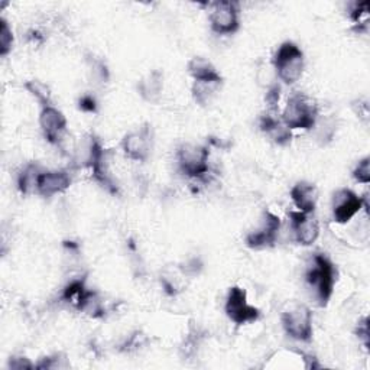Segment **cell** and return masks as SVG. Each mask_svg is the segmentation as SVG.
Instances as JSON below:
<instances>
[{
  "label": "cell",
  "mask_w": 370,
  "mask_h": 370,
  "mask_svg": "<svg viewBox=\"0 0 370 370\" xmlns=\"http://www.w3.org/2000/svg\"><path fill=\"white\" fill-rule=\"evenodd\" d=\"M289 220L294 239L298 244L311 246L320 237V224L314 216L296 210L291 211Z\"/></svg>",
  "instance_id": "12"
},
{
  "label": "cell",
  "mask_w": 370,
  "mask_h": 370,
  "mask_svg": "<svg viewBox=\"0 0 370 370\" xmlns=\"http://www.w3.org/2000/svg\"><path fill=\"white\" fill-rule=\"evenodd\" d=\"M8 366L12 370H28V369H33L35 367V364L29 359L22 358V356H19V358H10Z\"/></svg>",
  "instance_id": "32"
},
{
  "label": "cell",
  "mask_w": 370,
  "mask_h": 370,
  "mask_svg": "<svg viewBox=\"0 0 370 370\" xmlns=\"http://www.w3.org/2000/svg\"><path fill=\"white\" fill-rule=\"evenodd\" d=\"M210 24L219 35H232L239 31V6L235 2H216L210 9Z\"/></svg>",
  "instance_id": "10"
},
{
  "label": "cell",
  "mask_w": 370,
  "mask_h": 370,
  "mask_svg": "<svg viewBox=\"0 0 370 370\" xmlns=\"http://www.w3.org/2000/svg\"><path fill=\"white\" fill-rule=\"evenodd\" d=\"M183 274L187 276H199L204 268V263L200 258H190L180 267Z\"/></svg>",
  "instance_id": "27"
},
{
  "label": "cell",
  "mask_w": 370,
  "mask_h": 370,
  "mask_svg": "<svg viewBox=\"0 0 370 370\" xmlns=\"http://www.w3.org/2000/svg\"><path fill=\"white\" fill-rule=\"evenodd\" d=\"M210 151L204 145L183 144L177 149V164L185 177L205 181L210 174Z\"/></svg>",
  "instance_id": "3"
},
{
  "label": "cell",
  "mask_w": 370,
  "mask_h": 370,
  "mask_svg": "<svg viewBox=\"0 0 370 370\" xmlns=\"http://www.w3.org/2000/svg\"><path fill=\"white\" fill-rule=\"evenodd\" d=\"M40 126L51 145H61L67 132V119L60 109L54 108L52 104L42 108L40 115Z\"/></svg>",
  "instance_id": "11"
},
{
  "label": "cell",
  "mask_w": 370,
  "mask_h": 370,
  "mask_svg": "<svg viewBox=\"0 0 370 370\" xmlns=\"http://www.w3.org/2000/svg\"><path fill=\"white\" fill-rule=\"evenodd\" d=\"M121 151L129 160L145 162L152 152V129L144 125L136 131L126 133L121 139Z\"/></svg>",
  "instance_id": "8"
},
{
  "label": "cell",
  "mask_w": 370,
  "mask_h": 370,
  "mask_svg": "<svg viewBox=\"0 0 370 370\" xmlns=\"http://www.w3.org/2000/svg\"><path fill=\"white\" fill-rule=\"evenodd\" d=\"M280 226L282 221L276 215H274L272 211H265L259 227L249 232L248 236H246V244H248L251 249L272 248L276 243L278 235L280 232Z\"/></svg>",
  "instance_id": "9"
},
{
  "label": "cell",
  "mask_w": 370,
  "mask_h": 370,
  "mask_svg": "<svg viewBox=\"0 0 370 370\" xmlns=\"http://www.w3.org/2000/svg\"><path fill=\"white\" fill-rule=\"evenodd\" d=\"M337 280L334 263L324 253H314L305 271V282L312 298L320 307H326L331 299Z\"/></svg>",
  "instance_id": "1"
},
{
  "label": "cell",
  "mask_w": 370,
  "mask_h": 370,
  "mask_svg": "<svg viewBox=\"0 0 370 370\" xmlns=\"http://www.w3.org/2000/svg\"><path fill=\"white\" fill-rule=\"evenodd\" d=\"M78 109L84 113H97L99 103L93 94H84L78 99Z\"/></svg>",
  "instance_id": "29"
},
{
  "label": "cell",
  "mask_w": 370,
  "mask_h": 370,
  "mask_svg": "<svg viewBox=\"0 0 370 370\" xmlns=\"http://www.w3.org/2000/svg\"><path fill=\"white\" fill-rule=\"evenodd\" d=\"M87 65H89L90 77L96 84H106L110 80L109 67L103 60L94 56H90L89 58H87Z\"/></svg>",
  "instance_id": "21"
},
{
  "label": "cell",
  "mask_w": 370,
  "mask_h": 370,
  "mask_svg": "<svg viewBox=\"0 0 370 370\" xmlns=\"http://www.w3.org/2000/svg\"><path fill=\"white\" fill-rule=\"evenodd\" d=\"M87 289L85 285V278H77V279H72L65 285V288L62 289L61 294V299L65 303L73 304L74 307L77 305L80 296L84 294V291Z\"/></svg>",
  "instance_id": "22"
},
{
  "label": "cell",
  "mask_w": 370,
  "mask_h": 370,
  "mask_svg": "<svg viewBox=\"0 0 370 370\" xmlns=\"http://www.w3.org/2000/svg\"><path fill=\"white\" fill-rule=\"evenodd\" d=\"M13 48V32L6 19H0V56L6 57Z\"/></svg>",
  "instance_id": "24"
},
{
  "label": "cell",
  "mask_w": 370,
  "mask_h": 370,
  "mask_svg": "<svg viewBox=\"0 0 370 370\" xmlns=\"http://www.w3.org/2000/svg\"><path fill=\"white\" fill-rule=\"evenodd\" d=\"M282 327L287 336L296 340L308 343L312 339V312L304 304H294L282 312Z\"/></svg>",
  "instance_id": "5"
},
{
  "label": "cell",
  "mask_w": 370,
  "mask_h": 370,
  "mask_svg": "<svg viewBox=\"0 0 370 370\" xmlns=\"http://www.w3.org/2000/svg\"><path fill=\"white\" fill-rule=\"evenodd\" d=\"M279 100H280V85L278 83H274L267 89V96H265V101L271 112H275L278 109Z\"/></svg>",
  "instance_id": "28"
},
{
  "label": "cell",
  "mask_w": 370,
  "mask_h": 370,
  "mask_svg": "<svg viewBox=\"0 0 370 370\" xmlns=\"http://www.w3.org/2000/svg\"><path fill=\"white\" fill-rule=\"evenodd\" d=\"M356 336L359 337V340L363 342L364 347L369 348V320H367V317H364V319L358 324Z\"/></svg>",
  "instance_id": "33"
},
{
  "label": "cell",
  "mask_w": 370,
  "mask_h": 370,
  "mask_svg": "<svg viewBox=\"0 0 370 370\" xmlns=\"http://www.w3.org/2000/svg\"><path fill=\"white\" fill-rule=\"evenodd\" d=\"M305 67L304 52L295 42L280 44L274 57V68L278 78L288 85L295 84L303 77Z\"/></svg>",
  "instance_id": "2"
},
{
  "label": "cell",
  "mask_w": 370,
  "mask_h": 370,
  "mask_svg": "<svg viewBox=\"0 0 370 370\" xmlns=\"http://www.w3.org/2000/svg\"><path fill=\"white\" fill-rule=\"evenodd\" d=\"M145 342H146V337L144 336V334L140 331H135L121 347L125 351H132V350H137V348L142 347L145 344Z\"/></svg>",
  "instance_id": "30"
},
{
  "label": "cell",
  "mask_w": 370,
  "mask_h": 370,
  "mask_svg": "<svg viewBox=\"0 0 370 370\" xmlns=\"http://www.w3.org/2000/svg\"><path fill=\"white\" fill-rule=\"evenodd\" d=\"M224 311L228 319L237 326L255 323L260 317L259 308L249 304L248 294L240 287H232L230 291H228Z\"/></svg>",
  "instance_id": "7"
},
{
  "label": "cell",
  "mask_w": 370,
  "mask_h": 370,
  "mask_svg": "<svg viewBox=\"0 0 370 370\" xmlns=\"http://www.w3.org/2000/svg\"><path fill=\"white\" fill-rule=\"evenodd\" d=\"M161 284H162V288L165 291L167 295L169 296H175L178 295L181 292V287L178 285V282L172 279L171 276H162L161 278Z\"/></svg>",
  "instance_id": "31"
},
{
  "label": "cell",
  "mask_w": 370,
  "mask_h": 370,
  "mask_svg": "<svg viewBox=\"0 0 370 370\" xmlns=\"http://www.w3.org/2000/svg\"><path fill=\"white\" fill-rule=\"evenodd\" d=\"M164 92V73L161 69H152L137 83V93L148 103H156Z\"/></svg>",
  "instance_id": "16"
},
{
  "label": "cell",
  "mask_w": 370,
  "mask_h": 370,
  "mask_svg": "<svg viewBox=\"0 0 370 370\" xmlns=\"http://www.w3.org/2000/svg\"><path fill=\"white\" fill-rule=\"evenodd\" d=\"M289 196L298 211L311 215L317 207V201H319V188L311 183L301 181L291 188Z\"/></svg>",
  "instance_id": "15"
},
{
  "label": "cell",
  "mask_w": 370,
  "mask_h": 370,
  "mask_svg": "<svg viewBox=\"0 0 370 370\" xmlns=\"http://www.w3.org/2000/svg\"><path fill=\"white\" fill-rule=\"evenodd\" d=\"M24 87H25V90L32 97H35L42 104V108L51 106V99H52L51 89L44 81H41V80H29V81L25 83Z\"/></svg>",
  "instance_id": "20"
},
{
  "label": "cell",
  "mask_w": 370,
  "mask_h": 370,
  "mask_svg": "<svg viewBox=\"0 0 370 370\" xmlns=\"http://www.w3.org/2000/svg\"><path fill=\"white\" fill-rule=\"evenodd\" d=\"M72 177L67 171H44L40 177L37 192L40 196L49 199L57 194L65 192L69 187H72Z\"/></svg>",
  "instance_id": "13"
},
{
  "label": "cell",
  "mask_w": 370,
  "mask_h": 370,
  "mask_svg": "<svg viewBox=\"0 0 370 370\" xmlns=\"http://www.w3.org/2000/svg\"><path fill=\"white\" fill-rule=\"evenodd\" d=\"M280 120L291 131H311L315 126L317 120H319V110H317V106L312 104L307 96L298 93L289 97L284 112H282Z\"/></svg>",
  "instance_id": "4"
},
{
  "label": "cell",
  "mask_w": 370,
  "mask_h": 370,
  "mask_svg": "<svg viewBox=\"0 0 370 370\" xmlns=\"http://www.w3.org/2000/svg\"><path fill=\"white\" fill-rule=\"evenodd\" d=\"M44 169L38 164H28L24 167L17 175V188L24 194V196H28L31 192H37L38 181L41 174Z\"/></svg>",
  "instance_id": "18"
},
{
  "label": "cell",
  "mask_w": 370,
  "mask_h": 370,
  "mask_svg": "<svg viewBox=\"0 0 370 370\" xmlns=\"http://www.w3.org/2000/svg\"><path fill=\"white\" fill-rule=\"evenodd\" d=\"M312 129H315V137L321 145L330 144L334 135H336V131H337L336 121L331 120V119H324L321 121L317 120L315 126Z\"/></svg>",
  "instance_id": "23"
},
{
  "label": "cell",
  "mask_w": 370,
  "mask_h": 370,
  "mask_svg": "<svg viewBox=\"0 0 370 370\" xmlns=\"http://www.w3.org/2000/svg\"><path fill=\"white\" fill-rule=\"evenodd\" d=\"M353 110H355V113L358 115V117L359 119H362L364 123H367L369 121V115H370V112H369V103L364 100H358V101H355L353 103Z\"/></svg>",
  "instance_id": "34"
},
{
  "label": "cell",
  "mask_w": 370,
  "mask_h": 370,
  "mask_svg": "<svg viewBox=\"0 0 370 370\" xmlns=\"http://www.w3.org/2000/svg\"><path fill=\"white\" fill-rule=\"evenodd\" d=\"M223 81H194L192 97L200 106H207L221 89Z\"/></svg>",
  "instance_id": "19"
},
{
  "label": "cell",
  "mask_w": 370,
  "mask_h": 370,
  "mask_svg": "<svg viewBox=\"0 0 370 370\" xmlns=\"http://www.w3.org/2000/svg\"><path fill=\"white\" fill-rule=\"evenodd\" d=\"M67 367H68V360L61 353L44 358L37 364H35V369H41V370H56V369H67Z\"/></svg>",
  "instance_id": "25"
},
{
  "label": "cell",
  "mask_w": 370,
  "mask_h": 370,
  "mask_svg": "<svg viewBox=\"0 0 370 370\" xmlns=\"http://www.w3.org/2000/svg\"><path fill=\"white\" fill-rule=\"evenodd\" d=\"M353 178L363 185L370 183V156H364L353 169Z\"/></svg>",
  "instance_id": "26"
},
{
  "label": "cell",
  "mask_w": 370,
  "mask_h": 370,
  "mask_svg": "<svg viewBox=\"0 0 370 370\" xmlns=\"http://www.w3.org/2000/svg\"><path fill=\"white\" fill-rule=\"evenodd\" d=\"M188 73L194 81H223L217 68L204 57H194L188 62Z\"/></svg>",
  "instance_id": "17"
},
{
  "label": "cell",
  "mask_w": 370,
  "mask_h": 370,
  "mask_svg": "<svg viewBox=\"0 0 370 370\" xmlns=\"http://www.w3.org/2000/svg\"><path fill=\"white\" fill-rule=\"evenodd\" d=\"M363 208L369 213V201L366 197H359L355 191L342 188L334 192L331 200V213L336 223H348L350 220H353Z\"/></svg>",
  "instance_id": "6"
},
{
  "label": "cell",
  "mask_w": 370,
  "mask_h": 370,
  "mask_svg": "<svg viewBox=\"0 0 370 370\" xmlns=\"http://www.w3.org/2000/svg\"><path fill=\"white\" fill-rule=\"evenodd\" d=\"M259 129L279 146L288 145L292 139L291 129L287 128L284 121L279 120L274 112H268L259 117Z\"/></svg>",
  "instance_id": "14"
}]
</instances>
